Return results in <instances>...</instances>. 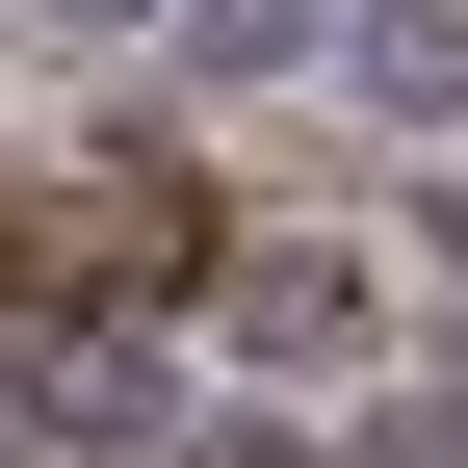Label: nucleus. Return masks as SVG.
<instances>
[{
    "label": "nucleus",
    "mask_w": 468,
    "mask_h": 468,
    "mask_svg": "<svg viewBox=\"0 0 468 468\" xmlns=\"http://www.w3.org/2000/svg\"><path fill=\"white\" fill-rule=\"evenodd\" d=\"M208 313H234V365H365V261H338V234H261Z\"/></svg>",
    "instance_id": "1"
},
{
    "label": "nucleus",
    "mask_w": 468,
    "mask_h": 468,
    "mask_svg": "<svg viewBox=\"0 0 468 468\" xmlns=\"http://www.w3.org/2000/svg\"><path fill=\"white\" fill-rule=\"evenodd\" d=\"M27 27H156V0H27Z\"/></svg>",
    "instance_id": "6"
},
{
    "label": "nucleus",
    "mask_w": 468,
    "mask_h": 468,
    "mask_svg": "<svg viewBox=\"0 0 468 468\" xmlns=\"http://www.w3.org/2000/svg\"><path fill=\"white\" fill-rule=\"evenodd\" d=\"M390 0H183V79H313V52H365Z\"/></svg>",
    "instance_id": "2"
},
{
    "label": "nucleus",
    "mask_w": 468,
    "mask_h": 468,
    "mask_svg": "<svg viewBox=\"0 0 468 468\" xmlns=\"http://www.w3.org/2000/svg\"><path fill=\"white\" fill-rule=\"evenodd\" d=\"M365 468H468V442H442V417H365Z\"/></svg>",
    "instance_id": "5"
},
{
    "label": "nucleus",
    "mask_w": 468,
    "mask_h": 468,
    "mask_svg": "<svg viewBox=\"0 0 468 468\" xmlns=\"http://www.w3.org/2000/svg\"><path fill=\"white\" fill-rule=\"evenodd\" d=\"M52 313V234H27V183H0V338H27Z\"/></svg>",
    "instance_id": "4"
},
{
    "label": "nucleus",
    "mask_w": 468,
    "mask_h": 468,
    "mask_svg": "<svg viewBox=\"0 0 468 468\" xmlns=\"http://www.w3.org/2000/svg\"><path fill=\"white\" fill-rule=\"evenodd\" d=\"M365 104L442 131V104H468V0H390V27H365Z\"/></svg>",
    "instance_id": "3"
}]
</instances>
